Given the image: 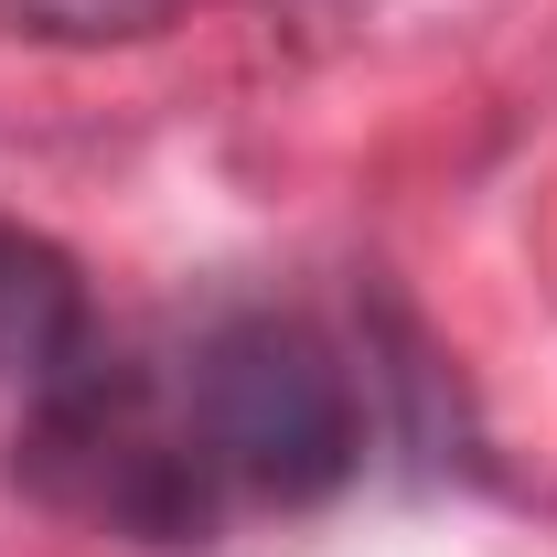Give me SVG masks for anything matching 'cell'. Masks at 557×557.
<instances>
[{"label":"cell","mask_w":557,"mask_h":557,"mask_svg":"<svg viewBox=\"0 0 557 557\" xmlns=\"http://www.w3.org/2000/svg\"><path fill=\"white\" fill-rule=\"evenodd\" d=\"M172 408L194 429L205 472L247 504H322L364 472V397L333 333L300 311H225L194 333Z\"/></svg>","instance_id":"1"},{"label":"cell","mask_w":557,"mask_h":557,"mask_svg":"<svg viewBox=\"0 0 557 557\" xmlns=\"http://www.w3.org/2000/svg\"><path fill=\"white\" fill-rule=\"evenodd\" d=\"M11 461H22L33 493H54L65 515L108 525V536H139V547H214V525H225V483L205 472L172 386L119 364L108 344L65 386L22 397Z\"/></svg>","instance_id":"2"},{"label":"cell","mask_w":557,"mask_h":557,"mask_svg":"<svg viewBox=\"0 0 557 557\" xmlns=\"http://www.w3.org/2000/svg\"><path fill=\"white\" fill-rule=\"evenodd\" d=\"M86 354H97V300H86L75 258L54 236H33V225L0 214V386L44 397Z\"/></svg>","instance_id":"3"},{"label":"cell","mask_w":557,"mask_h":557,"mask_svg":"<svg viewBox=\"0 0 557 557\" xmlns=\"http://www.w3.org/2000/svg\"><path fill=\"white\" fill-rule=\"evenodd\" d=\"M0 11L44 44H129V33H161L183 0H0Z\"/></svg>","instance_id":"4"}]
</instances>
